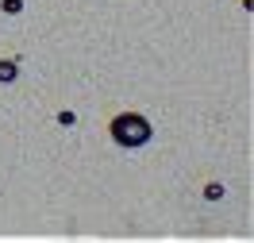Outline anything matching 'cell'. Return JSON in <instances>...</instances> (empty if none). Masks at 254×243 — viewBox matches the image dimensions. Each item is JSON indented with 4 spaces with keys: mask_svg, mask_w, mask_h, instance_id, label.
Wrapping results in <instances>:
<instances>
[{
    "mask_svg": "<svg viewBox=\"0 0 254 243\" xmlns=\"http://www.w3.org/2000/svg\"><path fill=\"white\" fill-rule=\"evenodd\" d=\"M112 139L120 147H143L146 139H150V124L135 112H124V116L112 120Z\"/></svg>",
    "mask_w": 254,
    "mask_h": 243,
    "instance_id": "obj_1",
    "label": "cell"
},
{
    "mask_svg": "<svg viewBox=\"0 0 254 243\" xmlns=\"http://www.w3.org/2000/svg\"><path fill=\"white\" fill-rule=\"evenodd\" d=\"M16 78V62H0V81H12Z\"/></svg>",
    "mask_w": 254,
    "mask_h": 243,
    "instance_id": "obj_2",
    "label": "cell"
}]
</instances>
